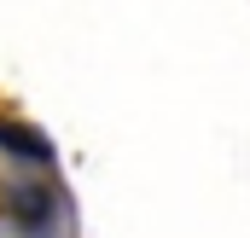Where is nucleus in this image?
<instances>
[{
    "instance_id": "1",
    "label": "nucleus",
    "mask_w": 250,
    "mask_h": 238,
    "mask_svg": "<svg viewBox=\"0 0 250 238\" xmlns=\"http://www.w3.org/2000/svg\"><path fill=\"white\" fill-rule=\"evenodd\" d=\"M6 215H12L23 233H47V221L59 215V198H53V186H41V180H18V186H6Z\"/></svg>"
},
{
    "instance_id": "2",
    "label": "nucleus",
    "mask_w": 250,
    "mask_h": 238,
    "mask_svg": "<svg viewBox=\"0 0 250 238\" xmlns=\"http://www.w3.org/2000/svg\"><path fill=\"white\" fill-rule=\"evenodd\" d=\"M0 151L6 157H23V163H53V139L23 128V122H6L0 117Z\"/></svg>"
}]
</instances>
